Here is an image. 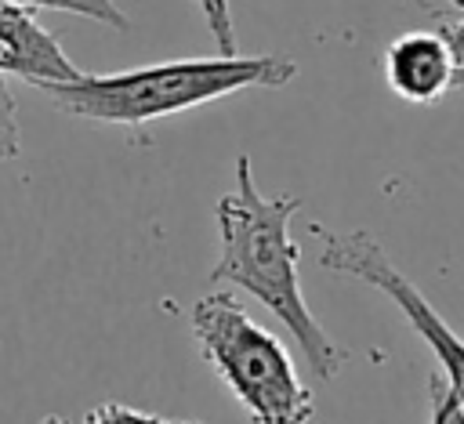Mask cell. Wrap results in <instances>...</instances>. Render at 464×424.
Segmentation results:
<instances>
[{"label":"cell","mask_w":464,"mask_h":424,"mask_svg":"<svg viewBox=\"0 0 464 424\" xmlns=\"http://www.w3.org/2000/svg\"><path fill=\"white\" fill-rule=\"evenodd\" d=\"M301 210L297 196H265L254 185L250 156H236V188H228L218 207V236L221 250L210 268V283H228L257 297L297 341L308 373L315 381H334L337 370L344 366V348L323 330V323L312 315L301 279H297V261L301 246L290 239V217Z\"/></svg>","instance_id":"cell-1"},{"label":"cell","mask_w":464,"mask_h":424,"mask_svg":"<svg viewBox=\"0 0 464 424\" xmlns=\"http://www.w3.org/2000/svg\"><path fill=\"white\" fill-rule=\"evenodd\" d=\"M297 62L286 54H218L138 65L123 72H80L65 83H40L36 91L65 116L91 123H149L174 116L246 87H286Z\"/></svg>","instance_id":"cell-2"},{"label":"cell","mask_w":464,"mask_h":424,"mask_svg":"<svg viewBox=\"0 0 464 424\" xmlns=\"http://www.w3.org/2000/svg\"><path fill=\"white\" fill-rule=\"evenodd\" d=\"M192 337L199 355L232 391L254 424H308L315 413L312 388L297 377V366L283 341L257 326L236 294L210 290L192 304Z\"/></svg>","instance_id":"cell-3"},{"label":"cell","mask_w":464,"mask_h":424,"mask_svg":"<svg viewBox=\"0 0 464 424\" xmlns=\"http://www.w3.org/2000/svg\"><path fill=\"white\" fill-rule=\"evenodd\" d=\"M308 236L319 243V265L323 268L370 283L402 312V319L413 326V333L431 348V355L439 362L442 381L435 388V399L446 406H464V341L446 326V319L435 312V304L392 265L388 250L366 228L337 232L330 225L312 221Z\"/></svg>","instance_id":"cell-4"},{"label":"cell","mask_w":464,"mask_h":424,"mask_svg":"<svg viewBox=\"0 0 464 424\" xmlns=\"http://www.w3.org/2000/svg\"><path fill=\"white\" fill-rule=\"evenodd\" d=\"M83 69L62 51V43L36 22L33 7L0 0V76H18L33 87L76 80Z\"/></svg>","instance_id":"cell-5"},{"label":"cell","mask_w":464,"mask_h":424,"mask_svg":"<svg viewBox=\"0 0 464 424\" xmlns=\"http://www.w3.org/2000/svg\"><path fill=\"white\" fill-rule=\"evenodd\" d=\"M457 76V62L439 33H402L384 47V80L388 87L413 105L439 101Z\"/></svg>","instance_id":"cell-6"},{"label":"cell","mask_w":464,"mask_h":424,"mask_svg":"<svg viewBox=\"0 0 464 424\" xmlns=\"http://www.w3.org/2000/svg\"><path fill=\"white\" fill-rule=\"evenodd\" d=\"M7 4H25V7H54V11H69L91 22H102L109 29H127L130 18L116 7V0H7Z\"/></svg>","instance_id":"cell-7"},{"label":"cell","mask_w":464,"mask_h":424,"mask_svg":"<svg viewBox=\"0 0 464 424\" xmlns=\"http://www.w3.org/2000/svg\"><path fill=\"white\" fill-rule=\"evenodd\" d=\"M44 424H69V420H58V417H47ZM76 424H174L170 417H160V413H145V410H134V406H123V402H102L94 406L83 420Z\"/></svg>","instance_id":"cell-8"},{"label":"cell","mask_w":464,"mask_h":424,"mask_svg":"<svg viewBox=\"0 0 464 424\" xmlns=\"http://www.w3.org/2000/svg\"><path fill=\"white\" fill-rule=\"evenodd\" d=\"M214 43H218V54H236V25H232V4L228 0H196Z\"/></svg>","instance_id":"cell-9"},{"label":"cell","mask_w":464,"mask_h":424,"mask_svg":"<svg viewBox=\"0 0 464 424\" xmlns=\"http://www.w3.org/2000/svg\"><path fill=\"white\" fill-rule=\"evenodd\" d=\"M18 152H22L18 105H14V94H11L7 80L0 76V159H14Z\"/></svg>","instance_id":"cell-10"},{"label":"cell","mask_w":464,"mask_h":424,"mask_svg":"<svg viewBox=\"0 0 464 424\" xmlns=\"http://www.w3.org/2000/svg\"><path fill=\"white\" fill-rule=\"evenodd\" d=\"M435 33L446 40V47H450L453 62H457V65H464V14H460V18H453V22H442Z\"/></svg>","instance_id":"cell-11"},{"label":"cell","mask_w":464,"mask_h":424,"mask_svg":"<svg viewBox=\"0 0 464 424\" xmlns=\"http://www.w3.org/2000/svg\"><path fill=\"white\" fill-rule=\"evenodd\" d=\"M428 424H464V406H446L431 399V420Z\"/></svg>","instance_id":"cell-12"},{"label":"cell","mask_w":464,"mask_h":424,"mask_svg":"<svg viewBox=\"0 0 464 424\" xmlns=\"http://www.w3.org/2000/svg\"><path fill=\"white\" fill-rule=\"evenodd\" d=\"M453 87H464V65H457V76H453Z\"/></svg>","instance_id":"cell-13"},{"label":"cell","mask_w":464,"mask_h":424,"mask_svg":"<svg viewBox=\"0 0 464 424\" xmlns=\"http://www.w3.org/2000/svg\"><path fill=\"white\" fill-rule=\"evenodd\" d=\"M174 424H199V420H174Z\"/></svg>","instance_id":"cell-14"}]
</instances>
